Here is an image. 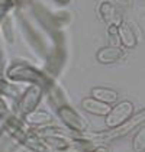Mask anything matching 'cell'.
Here are the masks:
<instances>
[{
	"label": "cell",
	"instance_id": "cell-2",
	"mask_svg": "<svg viewBox=\"0 0 145 152\" xmlns=\"http://www.w3.org/2000/svg\"><path fill=\"white\" fill-rule=\"evenodd\" d=\"M83 106H84V109L90 110V112H93V113H97V115L108 112V106L100 104V103H97V102H94V100H84V104Z\"/></svg>",
	"mask_w": 145,
	"mask_h": 152
},
{
	"label": "cell",
	"instance_id": "cell-3",
	"mask_svg": "<svg viewBox=\"0 0 145 152\" xmlns=\"http://www.w3.org/2000/svg\"><path fill=\"white\" fill-rule=\"evenodd\" d=\"M94 94H96L97 97H100L102 100H105V102H113V100L116 99V94L112 93V91H109V90H102V91L96 90Z\"/></svg>",
	"mask_w": 145,
	"mask_h": 152
},
{
	"label": "cell",
	"instance_id": "cell-4",
	"mask_svg": "<svg viewBox=\"0 0 145 152\" xmlns=\"http://www.w3.org/2000/svg\"><path fill=\"white\" fill-rule=\"evenodd\" d=\"M96 152H106V151H105V149H97Z\"/></svg>",
	"mask_w": 145,
	"mask_h": 152
},
{
	"label": "cell",
	"instance_id": "cell-1",
	"mask_svg": "<svg viewBox=\"0 0 145 152\" xmlns=\"http://www.w3.org/2000/svg\"><path fill=\"white\" fill-rule=\"evenodd\" d=\"M131 104L129 103H123V104L118 106L113 112H112V116L108 119V123L110 126H113V125H116L118 122H121L123 120L125 117L128 116V113H131Z\"/></svg>",
	"mask_w": 145,
	"mask_h": 152
}]
</instances>
